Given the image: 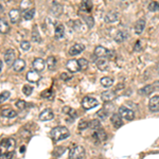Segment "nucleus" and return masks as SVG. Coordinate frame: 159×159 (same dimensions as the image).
<instances>
[{"mask_svg":"<svg viewBox=\"0 0 159 159\" xmlns=\"http://www.w3.org/2000/svg\"><path fill=\"white\" fill-rule=\"evenodd\" d=\"M32 40L33 41H35V43H40V40H41V38H40V35L38 34V32H37V30H34V32L32 33Z\"/></svg>","mask_w":159,"mask_h":159,"instance_id":"obj_37","label":"nucleus"},{"mask_svg":"<svg viewBox=\"0 0 159 159\" xmlns=\"http://www.w3.org/2000/svg\"><path fill=\"white\" fill-rule=\"evenodd\" d=\"M51 96H52V91L51 90H46V91H44V93H41V97H44V98H50Z\"/></svg>","mask_w":159,"mask_h":159,"instance_id":"obj_45","label":"nucleus"},{"mask_svg":"<svg viewBox=\"0 0 159 159\" xmlns=\"http://www.w3.org/2000/svg\"><path fill=\"white\" fill-rule=\"evenodd\" d=\"M22 93H24V94L29 97L30 94L33 93V87L30 86V85H24V87H22Z\"/></svg>","mask_w":159,"mask_h":159,"instance_id":"obj_33","label":"nucleus"},{"mask_svg":"<svg viewBox=\"0 0 159 159\" xmlns=\"http://www.w3.org/2000/svg\"><path fill=\"white\" fill-rule=\"evenodd\" d=\"M144 28H146V20H144L143 18H141V19H139L136 22L135 28H134V29H135V33L138 34V35L141 34L142 32H143Z\"/></svg>","mask_w":159,"mask_h":159,"instance_id":"obj_17","label":"nucleus"},{"mask_svg":"<svg viewBox=\"0 0 159 159\" xmlns=\"http://www.w3.org/2000/svg\"><path fill=\"white\" fill-rule=\"evenodd\" d=\"M91 9H93V2L89 0H85L81 3V10L84 12H90Z\"/></svg>","mask_w":159,"mask_h":159,"instance_id":"obj_24","label":"nucleus"},{"mask_svg":"<svg viewBox=\"0 0 159 159\" xmlns=\"http://www.w3.org/2000/svg\"><path fill=\"white\" fill-rule=\"evenodd\" d=\"M9 17H10L12 24H17L20 18V11L17 10V9H12L9 13Z\"/></svg>","mask_w":159,"mask_h":159,"instance_id":"obj_12","label":"nucleus"},{"mask_svg":"<svg viewBox=\"0 0 159 159\" xmlns=\"http://www.w3.org/2000/svg\"><path fill=\"white\" fill-rule=\"evenodd\" d=\"M79 66H80V70H85L88 67V61H86L85 59H80L79 61Z\"/></svg>","mask_w":159,"mask_h":159,"instance_id":"obj_34","label":"nucleus"},{"mask_svg":"<svg viewBox=\"0 0 159 159\" xmlns=\"http://www.w3.org/2000/svg\"><path fill=\"white\" fill-rule=\"evenodd\" d=\"M85 155V150L81 146H72L69 150V158L70 159H82Z\"/></svg>","mask_w":159,"mask_h":159,"instance_id":"obj_2","label":"nucleus"},{"mask_svg":"<svg viewBox=\"0 0 159 159\" xmlns=\"http://www.w3.org/2000/svg\"><path fill=\"white\" fill-rule=\"evenodd\" d=\"M149 10L154 12V11H158L159 10V1H153L149 4Z\"/></svg>","mask_w":159,"mask_h":159,"instance_id":"obj_36","label":"nucleus"},{"mask_svg":"<svg viewBox=\"0 0 159 159\" xmlns=\"http://www.w3.org/2000/svg\"><path fill=\"white\" fill-rule=\"evenodd\" d=\"M116 97H117V94L114 90H106L104 93H102L101 98H102V100L104 101V102H110V101L114 100Z\"/></svg>","mask_w":159,"mask_h":159,"instance_id":"obj_14","label":"nucleus"},{"mask_svg":"<svg viewBox=\"0 0 159 159\" xmlns=\"http://www.w3.org/2000/svg\"><path fill=\"white\" fill-rule=\"evenodd\" d=\"M97 65H98V68L100 69V70H107L108 62H107V59H99Z\"/></svg>","mask_w":159,"mask_h":159,"instance_id":"obj_29","label":"nucleus"},{"mask_svg":"<svg viewBox=\"0 0 159 159\" xmlns=\"http://www.w3.org/2000/svg\"><path fill=\"white\" fill-rule=\"evenodd\" d=\"M53 117H54V115H53V112L51 109H45L40 115V121H49V120L53 119Z\"/></svg>","mask_w":159,"mask_h":159,"instance_id":"obj_16","label":"nucleus"},{"mask_svg":"<svg viewBox=\"0 0 159 159\" xmlns=\"http://www.w3.org/2000/svg\"><path fill=\"white\" fill-rule=\"evenodd\" d=\"M101 84H102V86L108 88V87L112 86V84H114V79L110 77H104L101 79Z\"/></svg>","mask_w":159,"mask_h":159,"instance_id":"obj_26","label":"nucleus"},{"mask_svg":"<svg viewBox=\"0 0 159 159\" xmlns=\"http://www.w3.org/2000/svg\"><path fill=\"white\" fill-rule=\"evenodd\" d=\"M51 13L53 14V15H55V16H59V15H61V14L63 13V6H62V4L54 2V3H53V6H51Z\"/></svg>","mask_w":159,"mask_h":159,"instance_id":"obj_21","label":"nucleus"},{"mask_svg":"<svg viewBox=\"0 0 159 159\" xmlns=\"http://www.w3.org/2000/svg\"><path fill=\"white\" fill-rule=\"evenodd\" d=\"M10 27H9V22L6 21L4 18H0V32L2 34H6L9 32Z\"/></svg>","mask_w":159,"mask_h":159,"instance_id":"obj_23","label":"nucleus"},{"mask_svg":"<svg viewBox=\"0 0 159 159\" xmlns=\"http://www.w3.org/2000/svg\"><path fill=\"white\" fill-rule=\"evenodd\" d=\"M46 64H47L48 68L50 70H53L55 68V66H56V59L54 56H49L47 59V61H46Z\"/></svg>","mask_w":159,"mask_h":159,"instance_id":"obj_30","label":"nucleus"},{"mask_svg":"<svg viewBox=\"0 0 159 159\" xmlns=\"http://www.w3.org/2000/svg\"><path fill=\"white\" fill-rule=\"evenodd\" d=\"M16 106H17V108H19V109H24V108L27 106V103L22 100H19L17 103H16Z\"/></svg>","mask_w":159,"mask_h":159,"instance_id":"obj_43","label":"nucleus"},{"mask_svg":"<svg viewBox=\"0 0 159 159\" xmlns=\"http://www.w3.org/2000/svg\"><path fill=\"white\" fill-rule=\"evenodd\" d=\"M142 49V47H141V41L140 40H138L137 43H136V45H135V48H134V50L135 51H140V50Z\"/></svg>","mask_w":159,"mask_h":159,"instance_id":"obj_46","label":"nucleus"},{"mask_svg":"<svg viewBox=\"0 0 159 159\" xmlns=\"http://www.w3.org/2000/svg\"><path fill=\"white\" fill-rule=\"evenodd\" d=\"M2 12H3V8H2V6H0V13H2Z\"/></svg>","mask_w":159,"mask_h":159,"instance_id":"obj_48","label":"nucleus"},{"mask_svg":"<svg viewBox=\"0 0 159 159\" xmlns=\"http://www.w3.org/2000/svg\"><path fill=\"white\" fill-rule=\"evenodd\" d=\"M30 47H31V44L29 43V41L27 40H24L20 43V48H21L24 51H28V50L30 49Z\"/></svg>","mask_w":159,"mask_h":159,"instance_id":"obj_39","label":"nucleus"},{"mask_svg":"<svg viewBox=\"0 0 159 159\" xmlns=\"http://www.w3.org/2000/svg\"><path fill=\"white\" fill-rule=\"evenodd\" d=\"M70 136L68 128H66L65 126H57L54 127L51 131V137L54 141H62V140H65Z\"/></svg>","mask_w":159,"mask_h":159,"instance_id":"obj_1","label":"nucleus"},{"mask_svg":"<svg viewBox=\"0 0 159 159\" xmlns=\"http://www.w3.org/2000/svg\"><path fill=\"white\" fill-rule=\"evenodd\" d=\"M34 14H35V10L34 9H27L24 12V17L27 20H31L34 17Z\"/></svg>","mask_w":159,"mask_h":159,"instance_id":"obj_31","label":"nucleus"},{"mask_svg":"<svg viewBox=\"0 0 159 159\" xmlns=\"http://www.w3.org/2000/svg\"><path fill=\"white\" fill-rule=\"evenodd\" d=\"M99 102L97 99L93 98V97H85L82 101V106L85 109H91V108L98 106Z\"/></svg>","mask_w":159,"mask_h":159,"instance_id":"obj_5","label":"nucleus"},{"mask_svg":"<svg viewBox=\"0 0 159 159\" xmlns=\"http://www.w3.org/2000/svg\"><path fill=\"white\" fill-rule=\"evenodd\" d=\"M154 90H155L154 85H146V86H144L143 88L140 90V93L143 94V96H150L151 93H154Z\"/></svg>","mask_w":159,"mask_h":159,"instance_id":"obj_25","label":"nucleus"},{"mask_svg":"<svg viewBox=\"0 0 159 159\" xmlns=\"http://www.w3.org/2000/svg\"><path fill=\"white\" fill-rule=\"evenodd\" d=\"M97 116L100 117V119L104 120V119H106V117H107V112H106L104 109H101L100 112H97Z\"/></svg>","mask_w":159,"mask_h":159,"instance_id":"obj_42","label":"nucleus"},{"mask_svg":"<svg viewBox=\"0 0 159 159\" xmlns=\"http://www.w3.org/2000/svg\"><path fill=\"white\" fill-rule=\"evenodd\" d=\"M117 19H118V14L115 12H109L108 14H106V16H105L106 22H115Z\"/></svg>","mask_w":159,"mask_h":159,"instance_id":"obj_28","label":"nucleus"},{"mask_svg":"<svg viewBox=\"0 0 159 159\" xmlns=\"http://www.w3.org/2000/svg\"><path fill=\"white\" fill-rule=\"evenodd\" d=\"M110 121H112V125L115 126L116 128H119L123 125V121H122V118L119 114H114L110 118Z\"/></svg>","mask_w":159,"mask_h":159,"instance_id":"obj_15","label":"nucleus"},{"mask_svg":"<svg viewBox=\"0 0 159 159\" xmlns=\"http://www.w3.org/2000/svg\"><path fill=\"white\" fill-rule=\"evenodd\" d=\"M9 98H10V93L9 91H3V93L0 94V103L6 102Z\"/></svg>","mask_w":159,"mask_h":159,"instance_id":"obj_38","label":"nucleus"},{"mask_svg":"<svg viewBox=\"0 0 159 159\" xmlns=\"http://www.w3.org/2000/svg\"><path fill=\"white\" fill-rule=\"evenodd\" d=\"M149 108L151 112H156L159 110V96H154L153 98H151L149 102Z\"/></svg>","mask_w":159,"mask_h":159,"instance_id":"obj_8","label":"nucleus"},{"mask_svg":"<svg viewBox=\"0 0 159 159\" xmlns=\"http://www.w3.org/2000/svg\"><path fill=\"white\" fill-rule=\"evenodd\" d=\"M16 61V51L14 49H9L4 53V62L6 65H13Z\"/></svg>","mask_w":159,"mask_h":159,"instance_id":"obj_6","label":"nucleus"},{"mask_svg":"<svg viewBox=\"0 0 159 159\" xmlns=\"http://www.w3.org/2000/svg\"><path fill=\"white\" fill-rule=\"evenodd\" d=\"M14 147H15V140L13 138H8V139L2 140L1 143H0V154L13 152Z\"/></svg>","mask_w":159,"mask_h":159,"instance_id":"obj_3","label":"nucleus"},{"mask_svg":"<svg viewBox=\"0 0 159 159\" xmlns=\"http://www.w3.org/2000/svg\"><path fill=\"white\" fill-rule=\"evenodd\" d=\"M61 79L63 81H68L71 79V75L69 74V73H66V72H63L61 74Z\"/></svg>","mask_w":159,"mask_h":159,"instance_id":"obj_44","label":"nucleus"},{"mask_svg":"<svg viewBox=\"0 0 159 159\" xmlns=\"http://www.w3.org/2000/svg\"><path fill=\"white\" fill-rule=\"evenodd\" d=\"M55 37L59 38V40H61V38L64 37V35H65V28H64L63 25L59 24L55 26Z\"/></svg>","mask_w":159,"mask_h":159,"instance_id":"obj_20","label":"nucleus"},{"mask_svg":"<svg viewBox=\"0 0 159 159\" xmlns=\"http://www.w3.org/2000/svg\"><path fill=\"white\" fill-rule=\"evenodd\" d=\"M88 126H89V123L87 121H80V123H79V130L80 131H84V130H86V128H88Z\"/></svg>","mask_w":159,"mask_h":159,"instance_id":"obj_40","label":"nucleus"},{"mask_svg":"<svg viewBox=\"0 0 159 159\" xmlns=\"http://www.w3.org/2000/svg\"><path fill=\"white\" fill-rule=\"evenodd\" d=\"M1 115L3 117H6V118H14V117H16L17 114H16L15 110L12 109L11 107H6L1 110Z\"/></svg>","mask_w":159,"mask_h":159,"instance_id":"obj_22","label":"nucleus"},{"mask_svg":"<svg viewBox=\"0 0 159 159\" xmlns=\"http://www.w3.org/2000/svg\"><path fill=\"white\" fill-rule=\"evenodd\" d=\"M66 68L68 69L71 72H78L80 70V66H79V62L77 59H70V61L67 62L66 64Z\"/></svg>","mask_w":159,"mask_h":159,"instance_id":"obj_10","label":"nucleus"},{"mask_svg":"<svg viewBox=\"0 0 159 159\" xmlns=\"http://www.w3.org/2000/svg\"><path fill=\"white\" fill-rule=\"evenodd\" d=\"M26 68V62L21 59H18L14 62L13 64V70L16 71V72H21L24 69Z\"/></svg>","mask_w":159,"mask_h":159,"instance_id":"obj_11","label":"nucleus"},{"mask_svg":"<svg viewBox=\"0 0 159 159\" xmlns=\"http://www.w3.org/2000/svg\"><path fill=\"white\" fill-rule=\"evenodd\" d=\"M126 35H127V34H126L125 32H123V31L117 32V34L115 35V40H116L117 43H119V44L123 43V41L125 40V38H126Z\"/></svg>","mask_w":159,"mask_h":159,"instance_id":"obj_27","label":"nucleus"},{"mask_svg":"<svg viewBox=\"0 0 159 159\" xmlns=\"http://www.w3.org/2000/svg\"><path fill=\"white\" fill-rule=\"evenodd\" d=\"M154 85H158L157 87H159V81H157V82H155V84H154Z\"/></svg>","mask_w":159,"mask_h":159,"instance_id":"obj_49","label":"nucleus"},{"mask_svg":"<svg viewBox=\"0 0 159 159\" xmlns=\"http://www.w3.org/2000/svg\"><path fill=\"white\" fill-rule=\"evenodd\" d=\"M2 67H3V63H2V61H0V72L2 70Z\"/></svg>","mask_w":159,"mask_h":159,"instance_id":"obj_47","label":"nucleus"},{"mask_svg":"<svg viewBox=\"0 0 159 159\" xmlns=\"http://www.w3.org/2000/svg\"><path fill=\"white\" fill-rule=\"evenodd\" d=\"M93 137L94 139H97L98 141H105L107 139V134L103 128H99V130L94 131L93 134Z\"/></svg>","mask_w":159,"mask_h":159,"instance_id":"obj_9","label":"nucleus"},{"mask_svg":"<svg viewBox=\"0 0 159 159\" xmlns=\"http://www.w3.org/2000/svg\"><path fill=\"white\" fill-rule=\"evenodd\" d=\"M85 49V46L82 44H74L72 47L69 49V54L71 56H75V55H79L80 53H82Z\"/></svg>","mask_w":159,"mask_h":159,"instance_id":"obj_7","label":"nucleus"},{"mask_svg":"<svg viewBox=\"0 0 159 159\" xmlns=\"http://www.w3.org/2000/svg\"><path fill=\"white\" fill-rule=\"evenodd\" d=\"M89 126L93 128V131H97L99 128H101V122L99 120H93V121L89 123Z\"/></svg>","mask_w":159,"mask_h":159,"instance_id":"obj_32","label":"nucleus"},{"mask_svg":"<svg viewBox=\"0 0 159 159\" xmlns=\"http://www.w3.org/2000/svg\"><path fill=\"white\" fill-rule=\"evenodd\" d=\"M119 115L121 116V118L127 120V121H132L135 118V112L132 109H130V108L125 107V106H120Z\"/></svg>","mask_w":159,"mask_h":159,"instance_id":"obj_4","label":"nucleus"},{"mask_svg":"<svg viewBox=\"0 0 159 159\" xmlns=\"http://www.w3.org/2000/svg\"><path fill=\"white\" fill-rule=\"evenodd\" d=\"M13 152H8V153H1L0 154V159H12Z\"/></svg>","mask_w":159,"mask_h":159,"instance_id":"obj_41","label":"nucleus"},{"mask_svg":"<svg viewBox=\"0 0 159 159\" xmlns=\"http://www.w3.org/2000/svg\"><path fill=\"white\" fill-rule=\"evenodd\" d=\"M40 79V73H38L37 71L31 70V71H29V72L27 73V80L29 81V82L35 83V82H37Z\"/></svg>","mask_w":159,"mask_h":159,"instance_id":"obj_18","label":"nucleus"},{"mask_svg":"<svg viewBox=\"0 0 159 159\" xmlns=\"http://www.w3.org/2000/svg\"><path fill=\"white\" fill-rule=\"evenodd\" d=\"M84 20H85V22L87 24L88 28H93L94 26V20H93V16H85Z\"/></svg>","mask_w":159,"mask_h":159,"instance_id":"obj_35","label":"nucleus"},{"mask_svg":"<svg viewBox=\"0 0 159 159\" xmlns=\"http://www.w3.org/2000/svg\"><path fill=\"white\" fill-rule=\"evenodd\" d=\"M33 68L35 71H37V72H40V71H43L44 69H45V61H44L43 59H35L33 61Z\"/></svg>","mask_w":159,"mask_h":159,"instance_id":"obj_13","label":"nucleus"},{"mask_svg":"<svg viewBox=\"0 0 159 159\" xmlns=\"http://www.w3.org/2000/svg\"><path fill=\"white\" fill-rule=\"evenodd\" d=\"M94 54L98 57H100V59H104L106 55H108V50L105 49L103 46H98L94 49Z\"/></svg>","mask_w":159,"mask_h":159,"instance_id":"obj_19","label":"nucleus"}]
</instances>
